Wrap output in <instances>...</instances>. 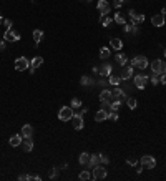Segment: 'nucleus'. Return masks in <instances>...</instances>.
Returning a JSON list of instances; mask_svg holds the SVG:
<instances>
[{
    "label": "nucleus",
    "mask_w": 166,
    "mask_h": 181,
    "mask_svg": "<svg viewBox=\"0 0 166 181\" xmlns=\"http://www.w3.org/2000/svg\"><path fill=\"white\" fill-rule=\"evenodd\" d=\"M56 176H58V169H56V168H53V169L50 171V178L53 179V178H56Z\"/></svg>",
    "instance_id": "79ce46f5"
},
{
    "label": "nucleus",
    "mask_w": 166,
    "mask_h": 181,
    "mask_svg": "<svg viewBox=\"0 0 166 181\" xmlns=\"http://www.w3.org/2000/svg\"><path fill=\"white\" fill-rule=\"evenodd\" d=\"M91 178L93 179H105L107 178V169L103 168V166H95L93 171H91Z\"/></svg>",
    "instance_id": "39448f33"
},
{
    "label": "nucleus",
    "mask_w": 166,
    "mask_h": 181,
    "mask_svg": "<svg viewBox=\"0 0 166 181\" xmlns=\"http://www.w3.org/2000/svg\"><path fill=\"white\" fill-rule=\"evenodd\" d=\"M164 22H166V19H164V15H154V17H151V23H153V27H163L164 25Z\"/></svg>",
    "instance_id": "ddd939ff"
},
{
    "label": "nucleus",
    "mask_w": 166,
    "mask_h": 181,
    "mask_svg": "<svg viewBox=\"0 0 166 181\" xmlns=\"http://www.w3.org/2000/svg\"><path fill=\"white\" fill-rule=\"evenodd\" d=\"M43 65V58H42V56H35L33 60H32V67H33V68H38V67H42Z\"/></svg>",
    "instance_id": "bb28decb"
},
{
    "label": "nucleus",
    "mask_w": 166,
    "mask_h": 181,
    "mask_svg": "<svg viewBox=\"0 0 166 181\" xmlns=\"http://www.w3.org/2000/svg\"><path fill=\"white\" fill-rule=\"evenodd\" d=\"M161 67H163V60H154V62L151 63V70H153V73L160 75V73H161Z\"/></svg>",
    "instance_id": "a211bd4d"
},
{
    "label": "nucleus",
    "mask_w": 166,
    "mask_h": 181,
    "mask_svg": "<svg viewBox=\"0 0 166 181\" xmlns=\"http://www.w3.org/2000/svg\"><path fill=\"white\" fill-rule=\"evenodd\" d=\"M160 81H161V83H163V85H166V73H164V75H161Z\"/></svg>",
    "instance_id": "49530a36"
},
{
    "label": "nucleus",
    "mask_w": 166,
    "mask_h": 181,
    "mask_svg": "<svg viewBox=\"0 0 166 181\" xmlns=\"http://www.w3.org/2000/svg\"><path fill=\"white\" fill-rule=\"evenodd\" d=\"M88 161H90V155H88V153H82L78 156V163H80V165H88Z\"/></svg>",
    "instance_id": "a878e982"
},
{
    "label": "nucleus",
    "mask_w": 166,
    "mask_h": 181,
    "mask_svg": "<svg viewBox=\"0 0 166 181\" xmlns=\"http://www.w3.org/2000/svg\"><path fill=\"white\" fill-rule=\"evenodd\" d=\"M164 55H166V48H164Z\"/></svg>",
    "instance_id": "603ef678"
},
{
    "label": "nucleus",
    "mask_w": 166,
    "mask_h": 181,
    "mask_svg": "<svg viewBox=\"0 0 166 181\" xmlns=\"http://www.w3.org/2000/svg\"><path fill=\"white\" fill-rule=\"evenodd\" d=\"M100 163H101L100 155H90V161H88L86 166H90V168H95V166H98Z\"/></svg>",
    "instance_id": "f3484780"
},
{
    "label": "nucleus",
    "mask_w": 166,
    "mask_h": 181,
    "mask_svg": "<svg viewBox=\"0 0 166 181\" xmlns=\"http://www.w3.org/2000/svg\"><path fill=\"white\" fill-rule=\"evenodd\" d=\"M126 161H128V165H130V166H135V165H136V159H133V158H128Z\"/></svg>",
    "instance_id": "c03bdc74"
},
{
    "label": "nucleus",
    "mask_w": 166,
    "mask_h": 181,
    "mask_svg": "<svg viewBox=\"0 0 166 181\" xmlns=\"http://www.w3.org/2000/svg\"><path fill=\"white\" fill-rule=\"evenodd\" d=\"M27 179H32V175H20L19 176V181H27Z\"/></svg>",
    "instance_id": "ea45409f"
},
{
    "label": "nucleus",
    "mask_w": 166,
    "mask_h": 181,
    "mask_svg": "<svg viewBox=\"0 0 166 181\" xmlns=\"http://www.w3.org/2000/svg\"><path fill=\"white\" fill-rule=\"evenodd\" d=\"M115 22L116 23H118V25H125V17H123L121 15V13H116V15H115Z\"/></svg>",
    "instance_id": "c756f323"
},
{
    "label": "nucleus",
    "mask_w": 166,
    "mask_h": 181,
    "mask_svg": "<svg viewBox=\"0 0 166 181\" xmlns=\"http://www.w3.org/2000/svg\"><path fill=\"white\" fill-rule=\"evenodd\" d=\"M100 159H101V163H103V165H108V163H110V158H108L107 155H100Z\"/></svg>",
    "instance_id": "e433bc0d"
},
{
    "label": "nucleus",
    "mask_w": 166,
    "mask_h": 181,
    "mask_svg": "<svg viewBox=\"0 0 166 181\" xmlns=\"http://www.w3.org/2000/svg\"><path fill=\"white\" fill-rule=\"evenodd\" d=\"M80 85L82 87H91V85H95V80H91L90 77H82L80 78Z\"/></svg>",
    "instance_id": "5701e85b"
},
{
    "label": "nucleus",
    "mask_w": 166,
    "mask_h": 181,
    "mask_svg": "<svg viewBox=\"0 0 166 181\" xmlns=\"http://www.w3.org/2000/svg\"><path fill=\"white\" fill-rule=\"evenodd\" d=\"M22 135H13V136H10V140H8V143H10V146H20L22 145Z\"/></svg>",
    "instance_id": "2eb2a0df"
},
{
    "label": "nucleus",
    "mask_w": 166,
    "mask_h": 181,
    "mask_svg": "<svg viewBox=\"0 0 166 181\" xmlns=\"http://www.w3.org/2000/svg\"><path fill=\"white\" fill-rule=\"evenodd\" d=\"M70 121L73 123V128H75V130H83L85 121H83V115H82V113H73V116H72Z\"/></svg>",
    "instance_id": "f03ea898"
},
{
    "label": "nucleus",
    "mask_w": 166,
    "mask_h": 181,
    "mask_svg": "<svg viewBox=\"0 0 166 181\" xmlns=\"http://www.w3.org/2000/svg\"><path fill=\"white\" fill-rule=\"evenodd\" d=\"M98 73H100L101 77H110L111 75V65L110 63H103V65L98 68Z\"/></svg>",
    "instance_id": "4468645a"
},
{
    "label": "nucleus",
    "mask_w": 166,
    "mask_h": 181,
    "mask_svg": "<svg viewBox=\"0 0 166 181\" xmlns=\"http://www.w3.org/2000/svg\"><path fill=\"white\" fill-rule=\"evenodd\" d=\"M0 50H5V42L0 40Z\"/></svg>",
    "instance_id": "de8ad7c7"
},
{
    "label": "nucleus",
    "mask_w": 166,
    "mask_h": 181,
    "mask_svg": "<svg viewBox=\"0 0 166 181\" xmlns=\"http://www.w3.org/2000/svg\"><path fill=\"white\" fill-rule=\"evenodd\" d=\"M161 15H166V7H164L163 10H161Z\"/></svg>",
    "instance_id": "09e8293b"
},
{
    "label": "nucleus",
    "mask_w": 166,
    "mask_h": 181,
    "mask_svg": "<svg viewBox=\"0 0 166 181\" xmlns=\"http://www.w3.org/2000/svg\"><path fill=\"white\" fill-rule=\"evenodd\" d=\"M80 106H82L80 98H73V100H72V108H80Z\"/></svg>",
    "instance_id": "72a5a7b5"
},
{
    "label": "nucleus",
    "mask_w": 166,
    "mask_h": 181,
    "mask_svg": "<svg viewBox=\"0 0 166 181\" xmlns=\"http://www.w3.org/2000/svg\"><path fill=\"white\" fill-rule=\"evenodd\" d=\"M131 65L136 67V68H140V70H144L148 67V60H146V56H144V55L135 56V58L131 60Z\"/></svg>",
    "instance_id": "7ed1b4c3"
},
{
    "label": "nucleus",
    "mask_w": 166,
    "mask_h": 181,
    "mask_svg": "<svg viewBox=\"0 0 166 181\" xmlns=\"http://www.w3.org/2000/svg\"><path fill=\"white\" fill-rule=\"evenodd\" d=\"M111 90H103L100 93V101H101V105L105 106V108H107V106H110L111 105Z\"/></svg>",
    "instance_id": "423d86ee"
},
{
    "label": "nucleus",
    "mask_w": 166,
    "mask_h": 181,
    "mask_svg": "<svg viewBox=\"0 0 166 181\" xmlns=\"http://www.w3.org/2000/svg\"><path fill=\"white\" fill-rule=\"evenodd\" d=\"M3 25H5V28H7V30H10V28H12V20L5 19V20H3Z\"/></svg>",
    "instance_id": "4c0bfd02"
},
{
    "label": "nucleus",
    "mask_w": 166,
    "mask_h": 181,
    "mask_svg": "<svg viewBox=\"0 0 166 181\" xmlns=\"http://www.w3.org/2000/svg\"><path fill=\"white\" fill-rule=\"evenodd\" d=\"M0 23H3V19H2V15H0Z\"/></svg>",
    "instance_id": "3c124183"
},
{
    "label": "nucleus",
    "mask_w": 166,
    "mask_h": 181,
    "mask_svg": "<svg viewBox=\"0 0 166 181\" xmlns=\"http://www.w3.org/2000/svg\"><path fill=\"white\" fill-rule=\"evenodd\" d=\"M108 120L116 121V120H118V113H116V111H110V113H108Z\"/></svg>",
    "instance_id": "c9c22d12"
},
{
    "label": "nucleus",
    "mask_w": 166,
    "mask_h": 181,
    "mask_svg": "<svg viewBox=\"0 0 166 181\" xmlns=\"http://www.w3.org/2000/svg\"><path fill=\"white\" fill-rule=\"evenodd\" d=\"M22 148H23V151H32L33 150V141L30 140V138H25V141H22Z\"/></svg>",
    "instance_id": "412c9836"
},
{
    "label": "nucleus",
    "mask_w": 166,
    "mask_h": 181,
    "mask_svg": "<svg viewBox=\"0 0 166 181\" xmlns=\"http://www.w3.org/2000/svg\"><path fill=\"white\" fill-rule=\"evenodd\" d=\"M111 98H115V100H120V101H123V100H126V93H123V90L121 88H115V90H111Z\"/></svg>",
    "instance_id": "9b49d317"
},
{
    "label": "nucleus",
    "mask_w": 166,
    "mask_h": 181,
    "mask_svg": "<svg viewBox=\"0 0 166 181\" xmlns=\"http://www.w3.org/2000/svg\"><path fill=\"white\" fill-rule=\"evenodd\" d=\"M100 56H101V58H108V56H110V48H107V47H103V48H101V50H100Z\"/></svg>",
    "instance_id": "2f4dec72"
},
{
    "label": "nucleus",
    "mask_w": 166,
    "mask_h": 181,
    "mask_svg": "<svg viewBox=\"0 0 166 181\" xmlns=\"http://www.w3.org/2000/svg\"><path fill=\"white\" fill-rule=\"evenodd\" d=\"M133 77V68L131 67H125L121 70V80H128V78Z\"/></svg>",
    "instance_id": "aec40b11"
},
{
    "label": "nucleus",
    "mask_w": 166,
    "mask_h": 181,
    "mask_svg": "<svg viewBox=\"0 0 166 181\" xmlns=\"http://www.w3.org/2000/svg\"><path fill=\"white\" fill-rule=\"evenodd\" d=\"M3 40H8V42H19L20 40V35L15 33V32H12V28L10 30L5 32V35H3Z\"/></svg>",
    "instance_id": "f8f14e48"
},
{
    "label": "nucleus",
    "mask_w": 166,
    "mask_h": 181,
    "mask_svg": "<svg viewBox=\"0 0 166 181\" xmlns=\"http://www.w3.org/2000/svg\"><path fill=\"white\" fill-rule=\"evenodd\" d=\"M150 80H151V83H153V85H158V83H160V78H158V75H156V73H154V75L151 77Z\"/></svg>",
    "instance_id": "58836bf2"
},
{
    "label": "nucleus",
    "mask_w": 166,
    "mask_h": 181,
    "mask_svg": "<svg viewBox=\"0 0 166 181\" xmlns=\"http://www.w3.org/2000/svg\"><path fill=\"white\" fill-rule=\"evenodd\" d=\"M95 120H97V121H105V120H108V111L105 108L98 110L97 115H95Z\"/></svg>",
    "instance_id": "dca6fc26"
},
{
    "label": "nucleus",
    "mask_w": 166,
    "mask_h": 181,
    "mask_svg": "<svg viewBox=\"0 0 166 181\" xmlns=\"http://www.w3.org/2000/svg\"><path fill=\"white\" fill-rule=\"evenodd\" d=\"M116 62H118L121 67H125V63H126V55H125V53H116Z\"/></svg>",
    "instance_id": "cd10ccee"
},
{
    "label": "nucleus",
    "mask_w": 166,
    "mask_h": 181,
    "mask_svg": "<svg viewBox=\"0 0 166 181\" xmlns=\"http://www.w3.org/2000/svg\"><path fill=\"white\" fill-rule=\"evenodd\" d=\"M73 116V108L72 106H62L58 111V120L60 121H70Z\"/></svg>",
    "instance_id": "f257e3e1"
},
{
    "label": "nucleus",
    "mask_w": 166,
    "mask_h": 181,
    "mask_svg": "<svg viewBox=\"0 0 166 181\" xmlns=\"http://www.w3.org/2000/svg\"><path fill=\"white\" fill-rule=\"evenodd\" d=\"M82 2H86V3H90V2H91V0H82Z\"/></svg>",
    "instance_id": "8fccbe9b"
},
{
    "label": "nucleus",
    "mask_w": 166,
    "mask_h": 181,
    "mask_svg": "<svg viewBox=\"0 0 166 181\" xmlns=\"http://www.w3.org/2000/svg\"><path fill=\"white\" fill-rule=\"evenodd\" d=\"M33 135V126L32 125H23L22 126V136L23 138H32Z\"/></svg>",
    "instance_id": "6ab92c4d"
},
{
    "label": "nucleus",
    "mask_w": 166,
    "mask_h": 181,
    "mask_svg": "<svg viewBox=\"0 0 166 181\" xmlns=\"http://www.w3.org/2000/svg\"><path fill=\"white\" fill-rule=\"evenodd\" d=\"M101 23H103V27H110L111 25V19L110 17H103V19H101Z\"/></svg>",
    "instance_id": "f704fd0d"
},
{
    "label": "nucleus",
    "mask_w": 166,
    "mask_h": 181,
    "mask_svg": "<svg viewBox=\"0 0 166 181\" xmlns=\"http://www.w3.org/2000/svg\"><path fill=\"white\" fill-rule=\"evenodd\" d=\"M33 40H35V43H40L42 40H43V32L42 30H33Z\"/></svg>",
    "instance_id": "b1692460"
},
{
    "label": "nucleus",
    "mask_w": 166,
    "mask_h": 181,
    "mask_svg": "<svg viewBox=\"0 0 166 181\" xmlns=\"http://www.w3.org/2000/svg\"><path fill=\"white\" fill-rule=\"evenodd\" d=\"M135 169H136V173L140 175V173L143 171V165H141V163H136V165H135Z\"/></svg>",
    "instance_id": "a19ab883"
},
{
    "label": "nucleus",
    "mask_w": 166,
    "mask_h": 181,
    "mask_svg": "<svg viewBox=\"0 0 166 181\" xmlns=\"http://www.w3.org/2000/svg\"><path fill=\"white\" fill-rule=\"evenodd\" d=\"M140 163L143 165V168H150V169H153L154 166H156V159H154V156H151V155H144L143 158L140 159Z\"/></svg>",
    "instance_id": "20e7f679"
},
{
    "label": "nucleus",
    "mask_w": 166,
    "mask_h": 181,
    "mask_svg": "<svg viewBox=\"0 0 166 181\" xmlns=\"http://www.w3.org/2000/svg\"><path fill=\"white\" fill-rule=\"evenodd\" d=\"M130 17H131V23H133V25L144 22V15H143V13H136L135 10H130Z\"/></svg>",
    "instance_id": "1a4fd4ad"
},
{
    "label": "nucleus",
    "mask_w": 166,
    "mask_h": 181,
    "mask_svg": "<svg viewBox=\"0 0 166 181\" xmlns=\"http://www.w3.org/2000/svg\"><path fill=\"white\" fill-rule=\"evenodd\" d=\"M98 10H100L101 17H107L108 13H110V3H108L107 0H100V2H98Z\"/></svg>",
    "instance_id": "6e6552de"
},
{
    "label": "nucleus",
    "mask_w": 166,
    "mask_h": 181,
    "mask_svg": "<svg viewBox=\"0 0 166 181\" xmlns=\"http://www.w3.org/2000/svg\"><path fill=\"white\" fill-rule=\"evenodd\" d=\"M111 48H113V50H121V48H123V42L121 40H120V38H111Z\"/></svg>",
    "instance_id": "4be33fe9"
},
{
    "label": "nucleus",
    "mask_w": 166,
    "mask_h": 181,
    "mask_svg": "<svg viewBox=\"0 0 166 181\" xmlns=\"http://www.w3.org/2000/svg\"><path fill=\"white\" fill-rule=\"evenodd\" d=\"M28 67H30V62H28V58H25V56H20V58L15 60V70H19V72H23Z\"/></svg>",
    "instance_id": "0eeeda50"
},
{
    "label": "nucleus",
    "mask_w": 166,
    "mask_h": 181,
    "mask_svg": "<svg viewBox=\"0 0 166 181\" xmlns=\"http://www.w3.org/2000/svg\"><path fill=\"white\" fill-rule=\"evenodd\" d=\"M78 178L82 179V181H86V179H90V178H91V175H90V171H85V169H83V171L78 175Z\"/></svg>",
    "instance_id": "7c9ffc66"
},
{
    "label": "nucleus",
    "mask_w": 166,
    "mask_h": 181,
    "mask_svg": "<svg viewBox=\"0 0 166 181\" xmlns=\"http://www.w3.org/2000/svg\"><path fill=\"white\" fill-rule=\"evenodd\" d=\"M164 73H166V63L163 62V67H161V73H160V75H164Z\"/></svg>",
    "instance_id": "a18cd8bd"
},
{
    "label": "nucleus",
    "mask_w": 166,
    "mask_h": 181,
    "mask_svg": "<svg viewBox=\"0 0 166 181\" xmlns=\"http://www.w3.org/2000/svg\"><path fill=\"white\" fill-rule=\"evenodd\" d=\"M123 2H125V0H115V3H113V5H115V9H120Z\"/></svg>",
    "instance_id": "37998d69"
},
{
    "label": "nucleus",
    "mask_w": 166,
    "mask_h": 181,
    "mask_svg": "<svg viewBox=\"0 0 166 181\" xmlns=\"http://www.w3.org/2000/svg\"><path fill=\"white\" fill-rule=\"evenodd\" d=\"M108 78H110V80H108V83L115 85V87H118V85L121 83V77H116V75H110Z\"/></svg>",
    "instance_id": "393cba45"
},
{
    "label": "nucleus",
    "mask_w": 166,
    "mask_h": 181,
    "mask_svg": "<svg viewBox=\"0 0 166 181\" xmlns=\"http://www.w3.org/2000/svg\"><path fill=\"white\" fill-rule=\"evenodd\" d=\"M126 105H128L130 110H135L136 106H138V101H136L135 98H126Z\"/></svg>",
    "instance_id": "c85d7f7f"
},
{
    "label": "nucleus",
    "mask_w": 166,
    "mask_h": 181,
    "mask_svg": "<svg viewBox=\"0 0 166 181\" xmlns=\"http://www.w3.org/2000/svg\"><path fill=\"white\" fill-rule=\"evenodd\" d=\"M150 80L146 75H136L135 78H133V81H135V85H136V88H144L146 87V81Z\"/></svg>",
    "instance_id": "9d476101"
},
{
    "label": "nucleus",
    "mask_w": 166,
    "mask_h": 181,
    "mask_svg": "<svg viewBox=\"0 0 166 181\" xmlns=\"http://www.w3.org/2000/svg\"><path fill=\"white\" fill-rule=\"evenodd\" d=\"M110 106H111V111H118L120 106H121V101H120V100H115Z\"/></svg>",
    "instance_id": "473e14b6"
}]
</instances>
